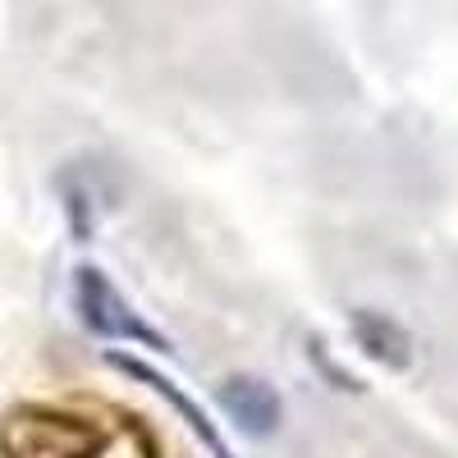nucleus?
Here are the masks:
<instances>
[{
	"mask_svg": "<svg viewBox=\"0 0 458 458\" xmlns=\"http://www.w3.org/2000/svg\"><path fill=\"white\" fill-rule=\"evenodd\" d=\"M106 431L64 408L23 403L0 417V454L5 458H101Z\"/></svg>",
	"mask_w": 458,
	"mask_h": 458,
	"instance_id": "1",
	"label": "nucleus"
},
{
	"mask_svg": "<svg viewBox=\"0 0 458 458\" xmlns=\"http://www.w3.org/2000/svg\"><path fill=\"white\" fill-rule=\"evenodd\" d=\"M73 308H79L83 326L101 339H124V344H138V349H151V353H174V344L129 308V298L110 284L101 266H79L73 271Z\"/></svg>",
	"mask_w": 458,
	"mask_h": 458,
	"instance_id": "2",
	"label": "nucleus"
},
{
	"mask_svg": "<svg viewBox=\"0 0 458 458\" xmlns=\"http://www.w3.org/2000/svg\"><path fill=\"white\" fill-rule=\"evenodd\" d=\"M216 403H220V412L229 417V422H234L243 436H252V440H266L280 427V417H284L280 394L266 386L261 376H229V380H220Z\"/></svg>",
	"mask_w": 458,
	"mask_h": 458,
	"instance_id": "3",
	"label": "nucleus"
},
{
	"mask_svg": "<svg viewBox=\"0 0 458 458\" xmlns=\"http://www.w3.org/2000/svg\"><path fill=\"white\" fill-rule=\"evenodd\" d=\"M106 362H110L114 371H124V376L142 380L147 390H157V394H161V399H165V403H170L179 417H183V422H188V431H193V436L207 445V454H211V458H234V449L225 445V436L216 431V422H211V417H207V412H202L193 399H188V394L174 386V380H170L165 371H157V367H151V362H142V358H129V353H110Z\"/></svg>",
	"mask_w": 458,
	"mask_h": 458,
	"instance_id": "4",
	"label": "nucleus"
},
{
	"mask_svg": "<svg viewBox=\"0 0 458 458\" xmlns=\"http://www.w3.org/2000/svg\"><path fill=\"white\" fill-rule=\"evenodd\" d=\"M349 330H353V344L380 367H390V371H403L412 367V335L386 317V312H376V308H358L349 317Z\"/></svg>",
	"mask_w": 458,
	"mask_h": 458,
	"instance_id": "5",
	"label": "nucleus"
}]
</instances>
